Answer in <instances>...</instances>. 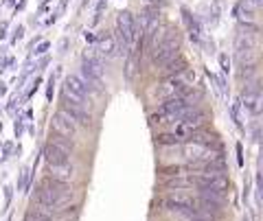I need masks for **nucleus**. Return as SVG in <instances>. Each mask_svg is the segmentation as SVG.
<instances>
[{
    "instance_id": "9b49d317",
    "label": "nucleus",
    "mask_w": 263,
    "mask_h": 221,
    "mask_svg": "<svg viewBox=\"0 0 263 221\" xmlns=\"http://www.w3.org/2000/svg\"><path fill=\"white\" fill-rule=\"evenodd\" d=\"M64 103H62V110L68 114V116L75 120V125L79 123V125H90V114L81 108V105H77V103H72V101H68V99H62Z\"/></svg>"
},
{
    "instance_id": "2eb2a0df",
    "label": "nucleus",
    "mask_w": 263,
    "mask_h": 221,
    "mask_svg": "<svg viewBox=\"0 0 263 221\" xmlns=\"http://www.w3.org/2000/svg\"><path fill=\"white\" fill-rule=\"evenodd\" d=\"M241 101H243V105L248 108L254 116L261 112V96H259V92H246L243 96H241Z\"/></svg>"
},
{
    "instance_id": "4be33fe9",
    "label": "nucleus",
    "mask_w": 263,
    "mask_h": 221,
    "mask_svg": "<svg viewBox=\"0 0 263 221\" xmlns=\"http://www.w3.org/2000/svg\"><path fill=\"white\" fill-rule=\"evenodd\" d=\"M219 66H221V72H224V75H228V70H230V59H228L226 53L219 55Z\"/></svg>"
},
{
    "instance_id": "f03ea898",
    "label": "nucleus",
    "mask_w": 263,
    "mask_h": 221,
    "mask_svg": "<svg viewBox=\"0 0 263 221\" xmlns=\"http://www.w3.org/2000/svg\"><path fill=\"white\" fill-rule=\"evenodd\" d=\"M189 110H193V108H191V103H189L184 96L167 99L160 105V110L154 114V120H160V123H171V120H174V123H178Z\"/></svg>"
},
{
    "instance_id": "cd10ccee",
    "label": "nucleus",
    "mask_w": 263,
    "mask_h": 221,
    "mask_svg": "<svg viewBox=\"0 0 263 221\" xmlns=\"http://www.w3.org/2000/svg\"><path fill=\"white\" fill-rule=\"evenodd\" d=\"M22 35H24V27H18V29H15V33H13L11 42H18V39H22Z\"/></svg>"
},
{
    "instance_id": "c756f323",
    "label": "nucleus",
    "mask_w": 263,
    "mask_h": 221,
    "mask_svg": "<svg viewBox=\"0 0 263 221\" xmlns=\"http://www.w3.org/2000/svg\"><path fill=\"white\" fill-rule=\"evenodd\" d=\"M66 3H68V0H60V7H57V13H55V15H60V13L66 9Z\"/></svg>"
},
{
    "instance_id": "4468645a",
    "label": "nucleus",
    "mask_w": 263,
    "mask_h": 221,
    "mask_svg": "<svg viewBox=\"0 0 263 221\" xmlns=\"http://www.w3.org/2000/svg\"><path fill=\"white\" fill-rule=\"evenodd\" d=\"M254 11H257V7H254L250 0H241V3H237V7H235V15L239 20H246V22H252V18H254Z\"/></svg>"
},
{
    "instance_id": "5701e85b",
    "label": "nucleus",
    "mask_w": 263,
    "mask_h": 221,
    "mask_svg": "<svg viewBox=\"0 0 263 221\" xmlns=\"http://www.w3.org/2000/svg\"><path fill=\"white\" fill-rule=\"evenodd\" d=\"M11 195H13V188L7 186V188H5V206H7V208L11 206Z\"/></svg>"
},
{
    "instance_id": "f3484780",
    "label": "nucleus",
    "mask_w": 263,
    "mask_h": 221,
    "mask_svg": "<svg viewBox=\"0 0 263 221\" xmlns=\"http://www.w3.org/2000/svg\"><path fill=\"white\" fill-rule=\"evenodd\" d=\"M182 70H186V62L182 59V57H174L171 62H167L164 64V75H178V72H182Z\"/></svg>"
},
{
    "instance_id": "a878e982",
    "label": "nucleus",
    "mask_w": 263,
    "mask_h": 221,
    "mask_svg": "<svg viewBox=\"0 0 263 221\" xmlns=\"http://www.w3.org/2000/svg\"><path fill=\"white\" fill-rule=\"evenodd\" d=\"M13 132H15V138H20V136H22V120H20V118L15 120V125H13Z\"/></svg>"
},
{
    "instance_id": "6ab92c4d",
    "label": "nucleus",
    "mask_w": 263,
    "mask_h": 221,
    "mask_svg": "<svg viewBox=\"0 0 263 221\" xmlns=\"http://www.w3.org/2000/svg\"><path fill=\"white\" fill-rule=\"evenodd\" d=\"M51 145L60 147V149H62V151H66L68 155H70V151H72V140H66V138L57 136V134H53V136H51Z\"/></svg>"
},
{
    "instance_id": "c85d7f7f",
    "label": "nucleus",
    "mask_w": 263,
    "mask_h": 221,
    "mask_svg": "<svg viewBox=\"0 0 263 221\" xmlns=\"http://www.w3.org/2000/svg\"><path fill=\"white\" fill-rule=\"evenodd\" d=\"M7 27H9L7 22H0V37H5V35H7Z\"/></svg>"
},
{
    "instance_id": "20e7f679",
    "label": "nucleus",
    "mask_w": 263,
    "mask_h": 221,
    "mask_svg": "<svg viewBox=\"0 0 263 221\" xmlns=\"http://www.w3.org/2000/svg\"><path fill=\"white\" fill-rule=\"evenodd\" d=\"M178 51H180V33L178 29H171L164 33L162 42L154 48V64H167L171 62L174 57H178Z\"/></svg>"
},
{
    "instance_id": "f257e3e1",
    "label": "nucleus",
    "mask_w": 263,
    "mask_h": 221,
    "mask_svg": "<svg viewBox=\"0 0 263 221\" xmlns=\"http://www.w3.org/2000/svg\"><path fill=\"white\" fill-rule=\"evenodd\" d=\"M72 197V188L64 182H57L53 177H46L37 184V191H35V199H37V206H44L46 210H64V206L70 202Z\"/></svg>"
},
{
    "instance_id": "423d86ee",
    "label": "nucleus",
    "mask_w": 263,
    "mask_h": 221,
    "mask_svg": "<svg viewBox=\"0 0 263 221\" xmlns=\"http://www.w3.org/2000/svg\"><path fill=\"white\" fill-rule=\"evenodd\" d=\"M195 184L202 188V191H209V193H215L224 197L226 188H228V177L224 173H200L195 177Z\"/></svg>"
},
{
    "instance_id": "0eeeda50",
    "label": "nucleus",
    "mask_w": 263,
    "mask_h": 221,
    "mask_svg": "<svg viewBox=\"0 0 263 221\" xmlns=\"http://www.w3.org/2000/svg\"><path fill=\"white\" fill-rule=\"evenodd\" d=\"M51 127H53V132H55L57 136L66 138V140H70V138L75 136V132H77L75 120H72L64 110H57V112H55V116H53V120H51Z\"/></svg>"
},
{
    "instance_id": "1a4fd4ad",
    "label": "nucleus",
    "mask_w": 263,
    "mask_h": 221,
    "mask_svg": "<svg viewBox=\"0 0 263 221\" xmlns=\"http://www.w3.org/2000/svg\"><path fill=\"white\" fill-rule=\"evenodd\" d=\"M184 155H186L189 160H193V162H213V160H219L217 153L211 151V147L200 145V143H193V140H189L184 145Z\"/></svg>"
},
{
    "instance_id": "ddd939ff",
    "label": "nucleus",
    "mask_w": 263,
    "mask_h": 221,
    "mask_svg": "<svg viewBox=\"0 0 263 221\" xmlns=\"http://www.w3.org/2000/svg\"><path fill=\"white\" fill-rule=\"evenodd\" d=\"M48 171H51V177L57 179V182H64L68 184L72 175H75V169H72L70 162H66V165H60V167H48Z\"/></svg>"
},
{
    "instance_id": "b1692460",
    "label": "nucleus",
    "mask_w": 263,
    "mask_h": 221,
    "mask_svg": "<svg viewBox=\"0 0 263 221\" xmlns=\"http://www.w3.org/2000/svg\"><path fill=\"white\" fill-rule=\"evenodd\" d=\"M48 48H51V44H48V42H40L37 48H35V55H44Z\"/></svg>"
},
{
    "instance_id": "f8f14e48",
    "label": "nucleus",
    "mask_w": 263,
    "mask_h": 221,
    "mask_svg": "<svg viewBox=\"0 0 263 221\" xmlns=\"http://www.w3.org/2000/svg\"><path fill=\"white\" fill-rule=\"evenodd\" d=\"M42 155H44V160H46L48 167H60V165H66V162H68V153L62 151L60 147H55L51 143L44 147V153Z\"/></svg>"
},
{
    "instance_id": "7c9ffc66",
    "label": "nucleus",
    "mask_w": 263,
    "mask_h": 221,
    "mask_svg": "<svg viewBox=\"0 0 263 221\" xmlns=\"http://www.w3.org/2000/svg\"><path fill=\"white\" fill-rule=\"evenodd\" d=\"M66 48H68V39H62V44H60V53H66Z\"/></svg>"
},
{
    "instance_id": "bb28decb",
    "label": "nucleus",
    "mask_w": 263,
    "mask_h": 221,
    "mask_svg": "<svg viewBox=\"0 0 263 221\" xmlns=\"http://www.w3.org/2000/svg\"><path fill=\"white\" fill-rule=\"evenodd\" d=\"M243 151H241V145L239 143H237V165H239V167H243V155H241Z\"/></svg>"
},
{
    "instance_id": "6e6552de",
    "label": "nucleus",
    "mask_w": 263,
    "mask_h": 221,
    "mask_svg": "<svg viewBox=\"0 0 263 221\" xmlns=\"http://www.w3.org/2000/svg\"><path fill=\"white\" fill-rule=\"evenodd\" d=\"M84 84L90 88V86H99L101 84V79H103V66H101V62H97V59H84V64H81V77H79Z\"/></svg>"
},
{
    "instance_id": "9d476101",
    "label": "nucleus",
    "mask_w": 263,
    "mask_h": 221,
    "mask_svg": "<svg viewBox=\"0 0 263 221\" xmlns=\"http://www.w3.org/2000/svg\"><path fill=\"white\" fill-rule=\"evenodd\" d=\"M221 204H224V197L215 193H209V191H202L200 197H197V206H202L200 210L211 215V212H219L221 210Z\"/></svg>"
},
{
    "instance_id": "a211bd4d",
    "label": "nucleus",
    "mask_w": 263,
    "mask_h": 221,
    "mask_svg": "<svg viewBox=\"0 0 263 221\" xmlns=\"http://www.w3.org/2000/svg\"><path fill=\"white\" fill-rule=\"evenodd\" d=\"M99 48H101L103 55H112L117 51V44H114V35L112 33H101L99 35Z\"/></svg>"
},
{
    "instance_id": "412c9836",
    "label": "nucleus",
    "mask_w": 263,
    "mask_h": 221,
    "mask_svg": "<svg viewBox=\"0 0 263 221\" xmlns=\"http://www.w3.org/2000/svg\"><path fill=\"white\" fill-rule=\"evenodd\" d=\"M158 143L160 145H178L180 138L176 134H162V136H158Z\"/></svg>"
},
{
    "instance_id": "aec40b11",
    "label": "nucleus",
    "mask_w": 263,
    "mask_h": 221,
    "mask_svg": "<svg viewBox=\"0 0 263 221\" xmlns=\"http://www.w3.org/2000/svg\"><path fill=\"white\" fill-rule=\"evenodd\" d=\"M136 64H138V59H136V55L132 53V55L127 57V64H125V77H127V79H134V72H136Z\"/></svg>"
},
{
    "instance_id": "7ed1b4c3",
    "label": "nucleus",
    "mask_w": 263,
    "mask_h": 221,
    "mask_svg": "<svg viewBox=\"0 0 263 221\" xmlns=\"http://www.w3.org/2000/svg\"><path fill=\"white\" fill-rule=\"evenodd\" d=\"M117 33H119V42H121V53L129 51L132 46L136 44V37H138V27H136V20L129 11H121L119 18H117Z\"/></svg>"
},
{
    "instance_id": "39448f33",
    "label": "nucleus",
    "mask_w": 263,
    "mask_h": 221,
    "mask_svg": "<svg viewBox=\"0 0 263 221\" xmlns=\"http://www.w3.org/2000/svg\"><path fill=\"white\" fill-rule=\"evenodd\" d=\"M64 99H68L84 108V103L88 99V86L77 75H68L64 79Z\"/></svg>"
},
{
    "instance_id": "393cba45",
    "label": "nucleus",
    "mask_w": 263,
    "mask_h": 221,
    "mask_svg": "<svg viewBox=\"0 0 263 221\" xmlns=\"http://www.w3.org/2000/svg\"><path fill=\"white\" fill-rule=\"evenodd\" d=\"M53 86H55V77L48 79V90H46V99H48V101L53 99Z\"/></svg>"
},
{
    "instance_id": "dca6fc26",
    "label": "nucleus",
    "mask_w": 263,
    "mask_h": 221,
    "mask_svg": "<svg viewBox=\"0 0 263 221\" xmlns=\"http://www.w3.org/2000/svg\"><path fill=\"white\" fill-rule=\"evenodd\" d=\"M182 15H184V22L189 27V35H191V39H193V42H200V33H202V31H200V24H197V20L186 9H182Z\"/></svg>"
}]
</instances>
